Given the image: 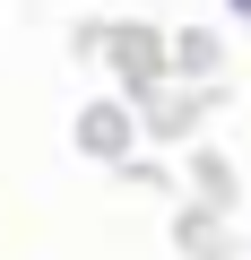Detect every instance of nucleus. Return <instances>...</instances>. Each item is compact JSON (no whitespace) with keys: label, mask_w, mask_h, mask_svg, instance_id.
Instances as JSON below:
<instances>
[{"label":"nucleus","mask_w":251,"mask_h":260,"mask_svg":"<svg viewBox=\"0 0 251 260\" xmlns=\"http://www.w3.org/2000/svg\"><path fill=\"white\" fill-rule=\"evenodd\" d=\"M234 9H251V0H234Z\"/></svg>","instance_id":"nucleus-2"},{"label":"nucleus","mask_w":251,"mask_h":260,"mask_svg":"<svg viewBox=\"0 0 251 260\" xmlns=\"http://www.w3.org/2000/svg\"><path fill=\"white\" fill-rule=\"evenodd\" d=\"M78 139H87L95 156H121V139H130V121H121V113H87V121H78Z\"/></svg>","instance_id":"nucleus-1"}]
</instances>
